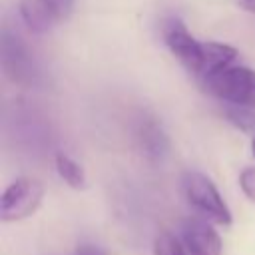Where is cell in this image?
I'll use <instances>...</instances> for the list:
<instances>
[{
  "label": "cell",
  "instance_id": "cell-11",
  "mask_svg": "<svg viewBox=\"0 0 255 255\" xmlns=\"http://www.w3.org/2000/svg\"><path fill=\"white\" fill-rule=\"evenodd\" d=\"M225 118L229 124H233L241 131H255V110L237 106V104H227L225 106Z\"/></svg>",
  "mask_w": 255,
  "mask_h": 255
},
{
  "label": "cell",
  "instance_id": "cell-5",
  "mask_svg": "<svg viewBox=\"0 0 255 255\" xmlns=\"http://www.w3.org/2000/svg\"><path fill=\"white\" fill-rule=\"evenodd\" d=\"M161 36L163 42L167 46V50L191 72V74H199L201 70V62H203V44L197 38H193L189 34V30L185 28V24L177 18V16H169L167 20H163L161 24Z\"/></svg>",
  "mask_w": 255,
  "mask_h": 255
},
{
  "label": "cell",
  "instance_id": "cell-9",
  "mask_svg": "<svg viewBox=\"0 0 255 255\" xmlns=\"http://www.w3.org/2000/svg\"><path fill=\"white\" fill-rule=\"evenodd\" d=\"M237 58V50L229 44H221V42H205L203 44V62H201V70L197 74V78H207L219 70L229 68Z\"/></svg>",
  "mask_w": 255,
  "mask_h": 255
},
{
  "label": "cell",
  "instance_id": "cell-17",
  "mask_svg": "<svg viewBox=\"0 0 255 255\" xmlns=\"http://www.w3.org/2000/svg\"><path fill=\"white\" fill-rule=\"evenodd\" d=\"M84 255H100V253H94V251H88V253H84Z\"/></svg>",
  "mask_w": 255,
  "mask_h": 255
},
{
  "label": "cell",
  "instance_id": "cell-7",
  "mask_svg": "<svg viewBox=\"0 0 255 255\" xmlns=\"http://www.w3.org/2000/svg\"><path fill=\"white\" fill-rule=\"evenodd\" d=\"M18 12L26 28L34 34H48L62 20L52 0H20Z\"/></svg>",
  "mask_w": 255,
  "mask_h": 255
},
{
  "label": "cell",
  "instance_id": "cell-13",
  "mask_svg": "<svg viewBox=\"0 0 255 255\" xmlns=\"http://www.w3.org/2000/svg\"><path fill=\"white\" fill-rule=\"evenodd\" d=\"M239 187L251 201H255V167H245L239 173Z\"/></svg>",
  "mask_w": 255,
  "mask_h": 255
},
{
  "label": "cell",
  "instance_id": "cell-8",
  "mask_svg": "<svg viewBox=\"0 0 255 255\" xmlns=\"http://www.w3.org/2000/svg\"><path fill=\"white\" fill-rule=\"evenodd\" d=\"M137 141L149 161H163L169 153V137L155 118H143L137 126Z\"/></svg>",
  "mask_w": 255,
  "mask_h": 255
},
{
  "label": "cell",
  "instance_id": "cell-16",
  "mask_svg": "<svg viewBox=\"0 0 255 255\" xmlns=\"http://www.w3.org/2000/svg\"><path fill=\"white\" fill-rule=\"evenodd\" d=\"M251 153H253V157H255V133H253V139H251Z\"/></svg>",
  "mask_w": 255,
  "mask_h": 255
},
{
  "label": "cell",
  "instance_id": "cell-2",
  "mask_svg": "<svg viewBox=\"0 0 255 255\" xmlns=\"http://www.w3.org/2000/svg\"><path fill=\"white\" fill-rule=\"evenodd\" d=\"M181 187L189 205L205 219L217 225H231L233 213L215 183L201 171H185L181 177Z\"/></svg>",
  "mask_w": 255,
  "mask_h": 255
},
{
  "label": "cell",
  "instance_id": "cell-15",
  "mask_svg": "<svg viewBox=\"0 0 255 255\" xmlns=\"http://www.w3.org/2000/svg\"><path fill=\"white\" fill-rule=\"evenodd\" d=\"M239 8L249 14H255V0H239Z\"/></svg>",
  "mask_w": 255,
  "mask_h": 255
},
{
  "label": "cell",
  "instance_id": "cell-1",
  "mask_svg": "<svg viewBox=\"0 0 255 255\" xmlns=\"http://www.w3.org/2000/svg\"><path fill=\"white\" fill-rule=\"evenodd\" d=\"M201 86L213 98L225 104H237L255 110V70L247 66H229L201 80Z\"/></svg>",
  "mask_w": 255,
  "mask_h": 255
},
{
  "label": "cell",
  "instance_id": "cell-6",
  "mask_svg": "<svg viewBox=\"0 0 255 255\" xmlns=\"http://www.w3.org/2000/svg\"><path fill=\"white\" fill-rule=\"evenodd\" d=\"M181 239L189 255H221L223 243L211 221L205 217H187L181 223Z\"/></svg>",
  "mask_w": 255,
  "mask_h": 255
},
{
  "label": "cell",
  "instance_id": "cell-3",
  "mask_svg": "<svg viewBox=\"0 0 255 255\" xmlns=\"http://www.w3.org/2000/svg\"><path fill=\"white\" fill-rule=\"evenodd\" d=\"M44 185L36 177H18L12 181L0 199V219L2 223H12L26 219L36 213L44 199Z\"/></svg>",
  "mask_w": 255,
  "mask_h": 255
},
{
  "label": "cell",
  "instance_id": "cell-12",
  "mask_svg": "<svg viewBox=\"0 0 255 255\" xmlns=\"http://www.w3.org/2000/svg\"><path fill=\"white\" fill-rule=\"evenodd\" d=\"M153 255H185V251L169 231H159L153 239Z\"/></svg>",
  "mask_w": 255,
  "mask_h": 255
},
{
  "label": "cell",
  "instance_id": "cell-14",
  "mask_svg": "<svg viewBox=\"0 0 255 255\" xmlns=\"http://www.w3.org/2000/svg\"><path fill=\"white\" fill-rule=\"evenodd\" d=\"M52 2H54V6H56V10H58L62 20H66L74 12V2L76 0H52Z\"/></svg>",
  "mask_w": 255,
  "mask_h": 255
},
{
  "label": "cell",
  "instance_id": "cell-10",
  "mask_svg": "<svg viewBox=\"0 0 255 255\" xmlns=\"http://www.w3.org/2000/svg\"><path fill=\"white\" fill-rule=\"evenodd\" d=\"M54 165H56L60 179L66 185H70L72 189H84L86 187V171L76 159H72L66 153H56Z\"/></svg>",
  "mask_w": 255,
  "mask_h": 255
},
{
  "label": "cell",
  "instance_id": "cell-4",
  "mask_svg": "<svg viewBox=\"0 0 255 255\" xmlns=\"http://www.w3.org/2000/svg\"><path fill=\"white\" fill-rule=\"evenodd\" d=\"M2 70L4 74L20 86H38L40 84V68L30 54L28 46L22 38L10 30H2Z\"/></svg>",
  "mask_w": 255,
  "mask_h": 255
}]
</instances>
